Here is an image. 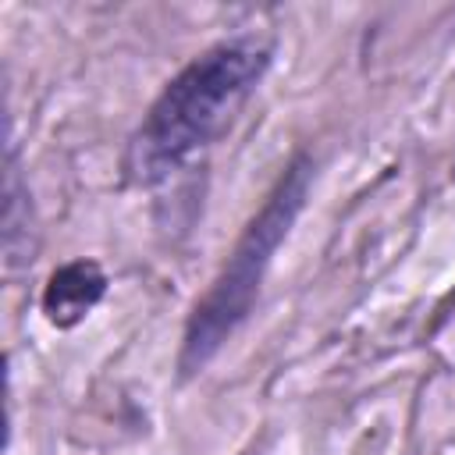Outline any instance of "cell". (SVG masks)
<instances>
[{"instance_id": "4", "label": "cell", "mask_w": 455, "mask_h": 455, "mask_svg": "<svg viewBox=\"0 0 455 455\" xmlns=\"http://www.w3.org/2000/svg\"><path fill=\"white\" fill-rule=\"evenodd\" d=\"M107 284L110 281L96 259H68L46 277L39 309L57 331H71L103 302Z\"/></svg>"}, {"instance_id": "2", "label": "cell", "mask_w": 455, "mask_h": 455, "mask_svg": "<svg viewBox=\"0 0 455 455\" xmlns=\"http://www.w3.org/2000/svg\"><path fill=\"white\" fill-rule=\"evenodd\" d=\"M313 185V156L295 153L284 171L277 174L274 188L267 192L263 206L249 217L242 228L238 242L231 245L228 259L213 274L210 288L196 299L185 331H181V348H178V370L181 377H196L210 366V359L235 338V331L252 316L263 277L291 235L299 213L306 210Z\"/></svg>"}, {"instance_id": "3", "label": "cell", "mask_w": 455, "mask_h": 455, "mask_svg": "<svg viewBox=\"0 0 455 455\" xmlns=\"http://www.w3.org/2000/svg\"><path fill=\"white\" fill-rule=\"evenodd\" d=\"M39 249V228L32 210L28 178L21 167L14 124L7 117V139H4V267L14 274L21 267H32Z\"/></svg>"}, {"instance_id": "1", "label": "cell", "mask_w": 455, "mask_h": 455, "mask_svg": "<svg viewBox=\"0 0 455 455\" xmlns=\"http://www.w3.org/2000/svg\"><path fill=\"white\" fill-rule=\"evenodd\" d=\"M274 43L259 32L217 39L196 53L149 103L124 149V174L153 188L196 164L235 121L270 71Z\"/></svg>"}]
</instances>
